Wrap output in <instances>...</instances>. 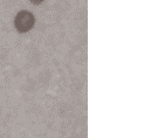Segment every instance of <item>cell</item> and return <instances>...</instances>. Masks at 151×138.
I'll use <instances>...</instances> for the list:
<instances>
[{
  "instance_id": "cell-2",
  "label": "cell",
  "mask_w": 151,
  "mask_h": 138,
  "mask_svg": "<svg viewBox=\"0 0 151 138\" xmlns=\"http://www.w3.org/2000/svg\"><path fill=\"white\" fill-rule=\"evenodd\" d=\"M31 1H32L33 4H35V5H39V4H41L43 0H31Z\"/></svg>"
},
{
  "instance_id": "cell-1",
  "label": "cell",
  "mask_w": 151,
  "mask_h": 138,
  "mask_svg": "<svg viewBox=\"0 0 151 138\" xmlns=\"http://www.w3.org/2000/svg\"><path fill=\"white\" fill-rule=\"evenodd\" d=\"M14 24H15V28L20 33H26V32H28L33 27V25H34V17L28 11H21L15 17Z\"/></svg>"
}]
</instances>
